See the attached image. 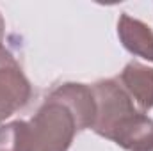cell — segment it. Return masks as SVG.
Returning <instances> with one entry per match:
<instances>
[{"label": "cell", "instance_id": "6da1fadb", "mask_svg": "<svg viewBox=\"0 0 153 151\" xmlns=\"http://www.w3.org/2000/svg\"><path fill=\"white\" fill-rule=\"evenodd\" d=\"M91 89L96 103L91 130L123 150H130L146 135L150 117L134 105V100L116 78L98 80Z\"/></svg>", "mask_w": 153, "mask_h": 151}, {"label": "cell", "instance_id": "7a4b0ae2", "mask_svg": "<svg viewBox=\"0 0 153 151\" xmlns=\"http://www.w3.org/2000/svg\"><path fill=\"white\" fill-rule=\"evenodd\" d=\"M29 128L30 151H68L80 132L73 110L52 93L29 121Z\"/></svg>", "mask_w": 153, "mask_h": 151}, {"label": "cell", "instance_id": "3957f363", "mask_svg": "<svg viewBox=\"0 0 153 151\" xmlns=\"http://www.w3.org/2000/svg\"><path fill=\"white\" fill-rule=\"evenodd\" d=\"M32 98V85L14 55L0 44V123L22 110Z\"/></svg>", "mask_w": 153, "mask_h": 151}, {"label": "cell", "instance_id": "277c9868", "mask_svg": "<svg viewBox=\"0 0 153 151\" xmlns=\"http://www.w3.org/2000/svg\"><path fill=\"white\" fill-rule=\"evenodd\" d=\"M119 84L130 94L141 112H148L153 109V68L132 61L123 68Z\"/></svg>", "mask_w": 153, "mask_h": 151}, {"label": "cell", "instance_id": "5b68a950", "mask_svg": "<svg viewBox=\"0 0 153 151\" xmlns=\"http://www.w3.org/2000/svg\"><path fill=\"white\" fill-rule=\"evenodd\" d=\"M52 94L57 96L59 100H62L73 110V114L78 119L80 132L93 126L94 114H96V103H94V94H93L91 85L68 82V84H62L57 89H53Z\"/></svg>", "mask_w": 153, "mask_h": 151}, {"label": "cell", "instance_id": "8992f818", "mask_svg": "<svg viewBox=\"0 0 153 151\" xmlns=\"http://www.w3.org/2000/svg\"><path fill=\"white\" fill-rule=\"evenodd\" d=\"M117 36L132 55L153 62V30L144 21L123 13L117 21Z\"/></svg>", "mask_w": 153, "mask_h": 151}, {"label": "cell", "instance_id": "52a82bcc", "mask_svg": "<svg viewBox=\"0 0 153 151\" xmlns=\"http://www.w3.org/2000/svg\"><path fill=\"white\" fill-rule=\"evenodd\" d=\"M0 151H30V128L27 121L0 126Z\"/></svg>", "mask_w": 153, "mask_h": 151}, {"label": "cell", "instance_id": "ba28073f", "mask_svg": "<svg viewBox=\"0 0 153 151\" xmlns=\"http://www.w3.org/2000/svg\"><path fill=\"white\" fill-rule=\"evenodd\" d=\"M4 30H5V23H4V18L0 14V41L4 39Z\"/></svg>", "mask_w": 153, "mask_h": 151}, {"label": "cell", "instance_id": "9c48e42d", "mask_svg": "<svg viewBox=\"0 0 153 151\" xmlns=\"http://www.w3.org/2000/svg\"><path fill=\"white\" fill-rule=\"evenodd\" d=\"M148 151H153V148H152V150H148Z\"/></svg>", "mask_w": 153, "mask_h": 151}]
</instances>
